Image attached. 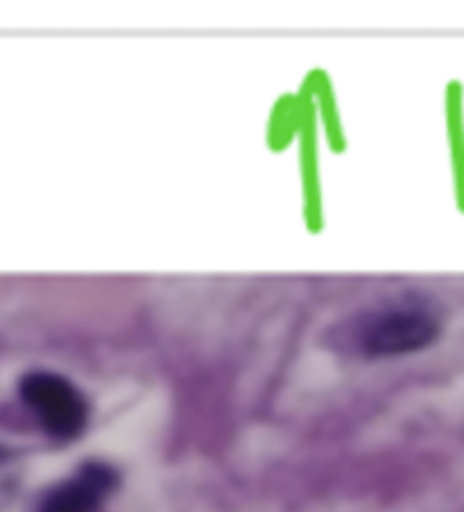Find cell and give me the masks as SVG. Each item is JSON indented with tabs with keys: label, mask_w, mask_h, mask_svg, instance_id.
Masks as SVG:
<instances>
[{
	"label": "cell",
	"mask_w": 464,
	"mask_h": 512,
	"mask_svg": "<svg viewBox=\"0 0 464 512\" xmlns=\"http://www.w3.org/2000/svg\"><path fill=\"white\" fill-rule=\"evenodd\" d=\"M21 397L50 438L68 442L87 429L89 401L62 374L50 370L28 372L21 379Z\"/></svg>",
	"instance_id": "2"
},
{
	"label": "cell",
	"mask_w": 464,
	"mask_h": 512,
	"mask_svg": "<svg viewBox=\"0 0 464 512\" xmlns=\"http://www.w3.org/2000/svg\"><path fill=\"white\" fill-rule=\"evenodd\" d=\"M118 488L116 469L91 460L41 497L37 512H102Z\"/></svg>",
	"instance_id": "3"
},
{
	"label": "cell",
	"mask_w": 464,
	"mask_h": 512,
	"mask_svg": "<svg viewBox=\"0 0 464 512\" xmlns=\"http://www.w3.org/2000/svg\"><path fill=\"white\" fill-rule=\"evenodd\" d=\"M442 331V313L419 295L383 300L335 324L329 343L342 354L388 358L415 354L435 343Z\"/></svg>",
	"instance_id": "1"
}]
</instances>
